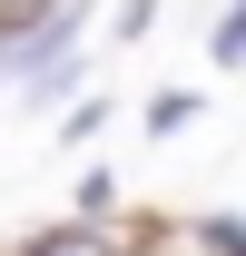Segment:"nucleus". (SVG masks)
Segmentation results:
<instances>
[{
    "mask_svg": "<svg viewBox=\"0 0 246 256\" xmlns=\"http://www.w3.org/2000/svg\"><path fill=\"white\" fill-rule=\"evenodd\" d=\"M148 236H158V226L148 217H108V226H98V217H60V226H40V236H20V246H10V256H148Z\"/></svg>",
    "mask_w": 246,
    "mask_h": 256,
    "instance_id": "1",
    "label": "nucleus"
},
{
    "mask_svg": "<svg viewBox=\"0 0 246 256\" xmlns=\"http://www.w3.org/2000/svg\"><path fill=\"white\" fill-rule=\"evenodd\" d=\"M178 236H187L197 256H246V217H236V207H197Z\"/></svg>",
    "mask_w": 246,
    "mask_h": 256,
    "instance_id": "2",
    "label": "nucleus"
},
{
    "mask_svg": "<svg viewBox=\"0 0 246 256\" xmlns=\"http://www.w3.org/2000/svg\"><path fill=\"white\" fill-rule=\"evenodd\" d=\"M207 60H216V69H246V0H226V10H216V30H207Z\"/></svg>",
    "mask_w": 246,
    "mask_h": 256,
    "instance_id": "3",
    "label": "nucleus"
},
{
    "mask_svg": "<svg viewBox=\"0 0 246 256\" xmlns=\"http://www.w3.org/2000/svg\"><path fill=\"white\" fill-rule=\"evenodd\" d=\"M69 217H118V178H108V168H89V178H79V197H69Z\"/></svg>",
    "mask_w": 246,
    "mask_h": 256,
    "instance_id": "4",
    "label": "nucleus"
},
{
    "mask_svg": "<svg viewBox=\"0 0 246 256\" xmlns=\"http://www.w3.org/2000/svg\"><path fill=\"white\" fill-rule=\"evenodd\" d=\"M187 118H197V89H158L148 98V138H178Z\"/></svg>",
    "mask_w": 246,
    "mask_h": 256,
    "instance_id": "5",
    "label": "nucleus"
},
{
    "mask_svg": "<svg viewBox=\"0 0 246 256\" xmlns=\"http://www.w3.org/2000/svg\"><path fill=\"white\" fill-rule=\"evenodd\" d=\"M108 128V98H69V118H60V138H98Z\"/></svg>",
    "mask_w": 246,
    "mask_h": 256,
    "instance_id": "6",
    "label": "nucleus"
},
{
    "mask_svg": "<svg viewBox=\"0 0 246 256\" xmlns=\"http://www.w3.org/2000/svg\"><path fill=\"white\" fill-rule=\"evenodd\" d=\"M148 30H158V0H128L118 20H108V40H148Z\"/></svg>",
    "mask_w": 246,
    "mask_h": 256,
    "instance_id": "7",
    "label": "nucleus"
},
{
    "mask_svg": "<svg viewBox=\"0 0 246 256\" xmlns=\"http://www.w3.org/2000/svg\"><path fill=\"white\" fill-rule=\"evenodd\" d=\"M40 10H60V0H10V10H0V30H10V20H40Z\"/></svg>",
    "mask_w": 246,
    "mask_h": 256,
    "instance_id": "8",
    "label": "nucleus"
}]
</instances>
